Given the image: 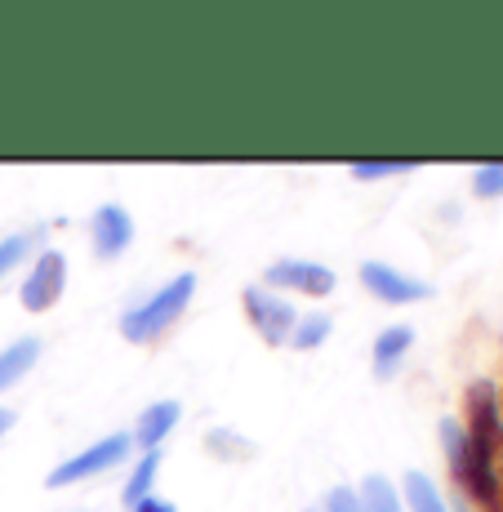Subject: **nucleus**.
I'll list each match as a JSON object with an SVG mask.
<instances>
[{
    "instance_id": "f257e3e1",
    "label": "nucleus",
    "mask_w": 503,
    "mask_h": 512,
    "mask_svg": "<svg viewBox=\"0 0 503 512\" xmlns=\"http://www.w3.org/2000/svg\"><path fill=\"white\" fill-rule=\"evenodd\" d=\"M192 294H196V272H183V277H174L170 285H161V290H156L143 308L125 312V317H121V334L130 343H152L156 334H165L174 321L183 317V308L192 303Z\"/></svg>"
},
{
    "instance_id": "f03ea898",
    "label": "nucleus",
    "mask_w": 503,
    "mask_h": 512,
    "mask_svg": "<svg viewBox=\"0 0 503 512\" xmlns=\"http://www.w3.org/2000/svg\"><path fill=\"white\" fill-rule=\"evenodd\" d=\"M130 432H112V437H103V441H94L90 450H81V455H72L67 464H58L54 472L45 477V486L49 490H63V486H72V481H90L98 477V472H107V468H116L125 455H130Z\"/></svg>"
},
{
    "instance_id": "7ed1b4c3",
    "label": "nucleus",
    "mask_w": 503,
    "mask_h": 512,
    "mask_svg": "<svg viewBox=\"0 0 503 512\" xmlns=\"http://www.w3.org/2000/svg\"><path fill=\"white\" fill-rule=\"evenodd\" d=\"M63 285H67V259L58 250H45L41 259L32 263L23 281V308L27 312H49L58 299H63Z\"/></svg>"
},
{
    "instance_id": "20e7f679",
    "label": "nucleus",
    "mask_w": 503,
    "mask_h": 512,
    "mask_svg": "<svg viewBox=\"0 0 503 512\" xmlns=\"http://www.w3.org/2000/svg\"><path fill=\"white\" fill-rule=\"evenodd\" d=\"M241 303H245V312H250V321L259 326V334L268 343H290V330H294V308H290V299H276L272 290H245L241 294Z\"/></svg>"
},
{
    "instance_id": "39448f33",
    "label": "nucleus",
    "mask_w": 503,
    "mask_h": 512,
    "mask_svg": "<svg viewBox=\"0 0 503 512\" xmlns=\"http://www.w3.org/2000/svg\"><path fill=\"white\" fill-rule=\"evenodd\" d=\"M361 285H366L374 299H383V303H419V299H428L432 294L423 281H414V277H406V272L388 268V263H361Z\"/></svg>"
},
{
    "instance_id": "423d86ee",
    "label": "nucleus",
    "mask_w": 503,
    "mask_h": 512,
    "mask_svg": "<svg viewBox=\"0 0 503 512\" xmlns=\"http://www.w3.org/2000/svg\"><path fill=\"white\" fill-rule=\"evenodd\" d=\"M268 285H276V290H299V294L321 299V294L334 290V272L321 268V263L281 259V263H272V268H268Z\"/></svg>"
},
{
    "instance_id": "0eeeda50",
    "label": "nucleus",
    "mask_w": 503,
    "mask_h": 512,
    "mask_svg": "<svg viewBox=\"0 0 503 512\" xmlns=\"http://www.w3.org/2000/svg\"><path fill=\"white\" fill-rule=\"evenodd\" d=\"M90 236H94V250L103 254V259H116V254L134 241V219L125 214V205H98Z\"/></svg>"
},
{
    "instance_id": "6e6552de",
    "label": "nucleus",
    "mask_w": 503,
    "mask_h": 512,
    "mask_svg": "<svg viewBox=\"0 0 503 512\" xmlns=\"http://www.w3.org/2000/svg\"><path fill=\"white\" fill-rule=\"evenodd\" d=\"M179 419H183L179 401H156V406H147L143 415H138L130 441H134V446H143V450H156L174 432V423H179Z\"/></svg>"
},
{
    "instance_id": "1a4fd4ad",
    "label": "nucleus",
    "mask_w": 503,
    "mask_h": 512,
    "mask_svg": "<svg viewBox=\"0 0 503 512\" xmlns=\"http://www.w3.org/2000/svg\"><path fill=\"white\" fill-rule=\"evenodd\" d=\"M410 343H414L410 326H388V330H383L379 339H374V374H379V379H388V374L401 366V357L410 352Z\"/></svg>"
},
{
    "instance_id": "9d476101",
    "label": "nucleus",
    "mask_w": 503,
    "mask_h": 512,
    "mask_svg": "<svg viewBox=\"0 0 503 512\" xmlns=\"http://www.w3.org/2000/svg\"><path fill=\"white\" fill-rule=\"evenodd\" d=\"M36 357H41V343L36 339H18L0 352V397H5L18 379H27V370L36 366Z\"/></svg>"
},
{
    "instance_id": "9b49d317",
    "label": "nucleus",
    "mask_w": 503,
    "mask_h": 512,
    "mask_svg": "<svg viewBox=\"0 0 503 512\" xmlns=\"http://www.w3.org/2000/svg\"><path fill=\"white\" fill-rule=\"evenodd\" d=\"M361 512H401V504H397V486H392L388 477H366L361 481Z\"/></svg>"
},
{
    "instance_id": "f8f14e48",
    "label": "nucleus",
    "mask_w": 503,
    "mask_h": 512,
    "mask_svg": "<svg viewBox=\"0 0 503 512\" xmlns=\"http://www.w3.org/2000/svg\"><path fill=\"white\" fill-rule=\"evenodd\" d=\"M156 472H161V450H147V459L130 472V481H125V504H143L147 495H152V486H156Z\"/></svg>"
},
{
    "instance_id": "ddd939ff",
    "label": "nucleus",
    "mask_w": 503,
    "mask_h": 512,
    "mask_svg": "<svg viewBox=\"0 0 503 512\" xmlns=\"http://www.w3.org/2000/svg\"><path fill=\"white\" fill-rule=\"evenodd\" d=\"M406 508L410 512H446L437 486H432V477H423V472H406Z\"/></svg>"
},
{
    "instance_id": "4468645a",
    "label": "nucleus",
    "mask_w": 503,
    "mask_h": 512,
    "mask_svg": "<svg viewBox=\"0 0 503 512\" xmlns=\"http://www.w3.org/2000/svg\"><path fill=\"white\" fill-rule=\"evenodd\" d=\"M325 339H330V317H321V312L294 321V330H290V348H299V352L317 348V343H325Z\"/></svg>"
},
{
    "instance_id": "2eb2a0df",
    "label": "nucleus",
    "mask_w": 503,
    "mask_h": 512,
    "mask_svg": "<svg viewBox=\"0 0 503 512\" xmlns=\"http://www.w3.org/2000/svg\"><path fill=\"white\" fill-rule=\"evenodd\" d=\"M36 241H41V232H14V236H5V241H0V281H5L9 272L27 259V250H32Z\"/></svg>"
},
{
    "instance_id": "dca6fc26",
    "label": "nucleus",
    "mask_w": 503,
    "mask_h": 512,
    "mask_svg": "<svg viewBox=\"0 0 503 512\" xmlns=\"http://www.w3.org/2000/svg\"><path fill=\"white\" fill-rule=\"evenodd\" d=\"M414 161H357L352 165V179L370 183V179H392V174H410Z\"/></svg>"
},
{
    "instance_id": "f3484780",
    "label": "nucleus",
    "mask_w": 503,
    "mask_h": 512,
    "mask_svg": "<svg viewBox=\"0 0 503 512\" xmlns=\"http://www.w3.org/2000/svg\"><path fill=\"white\" fill-rule=\"evenodd\" d=\"M325 512H361L357 490H348V486H334L330 495H325Z\"/></svg>"
},
{
    "instance_id": "a211bd4d",
    "label": "nucleus",
    "mask_w": 503,
    "mask_h": 512,
    "mask_svg": "<svg viewBox=\"0 0 503 512\" xmlns=\"http://www.w3.org/2000/svg\"><path fill=\"white\" fill-rule=\"evenodd\" d=\"M499 187H503V174H499V170H481V174H477V192H481V196L499 192Z\"/></svg>"
},
{
    "instance_id": "6ab92c4d",
    "label": "nucleus",
    "mask_w": 503,
    "mask_h": 512,
    "mask_svg": "<svg viewBox=\"0 0 503 512\" xmlns=\"http://www.w3.org/2000/svg\"><path fill=\"white\" fill-rule=\"evenodd\" d=\"M130 512H179V508H174L170 499H161V495H147L143 504H134Z\"/></svg>"
},
{
    "instance_id": "aec40b11",
    "label": "nucleus",
    "mask_w": 503,
    "mask_h": 512,
    "mask_svg": "<svg viewBox=\"0 0 503 512\" xmlns=\"http://www.w3.org/2000/svg\"><path fill=\"white\" fill-rule=\"evenodd\" d=\"M9 428H14V410H9V406H0V437H5Z\"/></svg>"
}]
</instances>
